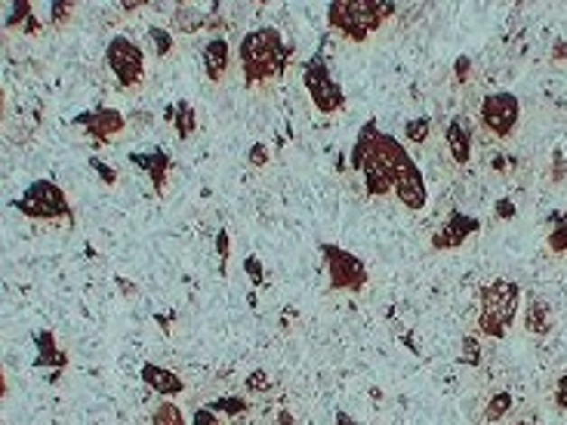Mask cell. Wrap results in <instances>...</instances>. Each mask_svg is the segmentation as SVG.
I'll return each instance as SVG.
<instances>
[{
    "label": "cell",
    "instance_id": "cell-1",
    "mask_svg": "<svg viewBox=\"0 0 567 425\" xmlns=\"http://www.w3.org/2000/svg\"><path fill=\"white\" fill-rule=\"evenodd\" d=\"M237 59H241V74L247 87H263V84H278L287 71L290 62V47L284 43L278 28L263 25L253 28L241 37L237 47Z\"/></svg>",
    "mask_w": 567,
    "mask_h": 425
},
{
    "label": "cell",
    "instance_id": "cell-2",
    "mask_svg": "<svg viewBox=\"0 0 567 425\" xmlns=\"http://www.w3.org/2000/svg\"><path fill=\"white\" fill-rule=\"evenodd\" d=\"M410 163H416L407 154V148L401 145L392 133H379L373 136L367 154H364V163L358 173L364 176V191L370 198H389L395 191V179H398Z\"/></svg>",
    "mask_w": 567,
    "mask_h": 425
},
{
    "label": "cell",
    "instance_id": "cell-3",
    "mask_svg": "<svg viewBox=\"0 0 567 425\" xmlns=\"http://www.w3.org/2000/svg\"><path fill=\"white\" fill-rule=\"evenodd\" d=\"M398 6L395 4H379V0H333L327 6V28L342 34L352 43H364L370 34L389 22Z\"/></svg>",
    "mask_w": 567,
    "mask_h": 425
},
{
    "label": "cell",
    "instance_id": "cell-4",
    "mask_svg": "<svg viewBox=\"0 0 567 425\" xmlns=\"http://www.w3.org/2000/svg\"><path fill=\"white\" fill-rule=\"evenodd\" d=\"M521 305V287L509 278H497L481 287V305H479V330L490 339H506L518 318Z\"/></svg>",
    "mask_w": 567,
    "mask_h": 425
},
{
    "label": "cell",
    "instance_id": "cell-5",
    "mask_svg": "<svg viewBox=\"0 0 567 425\" xmlns=\"http://www.w3.org/2000/svg\"><path fill=\"white\" fill-rule=\"evenodd\" d=\"M16 210L28 219L37 222H62V226H74V210L53 179H34L25 189V195L16 200Z\"/></svg>",
    "mask_w": 567,
    "mask_h": 425
},
{
    "label": "cell",
    "instance_id": "cell-6",
    "mask_svg": "<svg viewBox=\"0 0 567 425\" xmlns=\"http://www.w3.org/2000/svg\"><path fill=\"white\" fill-rule=\"evenodd\" d=\"M302 84H305V93H309L311 106H315L321 115H337V111L346 108V93H342L330 65H327V59L321 53H315L305 62Z\"/></svg>",
    "mask_w": 567,
    "mask_h": 425
},
{
    "label": "cell",
    "instance_id": "cell-7",
    "mask_svg": "<svg viewBox=\"0 0 567 425\" xmlns=\"http://www.w3.org/2000/svg\"><path fill=\"white\" fill-rule=\"evenodd\" d=\"M106 65L115 74L117 89H136L145 80V53L139 50V43L126 34H115L106 47Z\"/></svg>",
    "mask_w": 567,
    "mask_h": 425
},
{
    "label": "cell",
    "instance_id": "cell-8",
    "mask_svg": "<svg viewBox=\"0 0 567 425\" xmlns=\"http://www.w3.org/2000/svg\"><path fill=\"white\" fill-rule=\"evenodd\" d=\"M321 256H324L327 265V278H330V287L339 290V293H361L367 287V265L349 253L339 244H321Z\"/></svg>",
    "mask_w": 567,
    "mask_h": 425
},
{
    "label": "cell",
    "instance_id": "cell-9",
    "mask_svg": "<svg viewBox=\"0 0 567 425\" xmlns=\"http://www.w3.org/2000/svg\"><path fill=\"white\" fill-rule=\"evenodd\" d=\"M521 121V102L515 93H488L481 102V126L497 139H509Z\"/></svg>",
    "mask_w": 567,
    "mask_h": 425
},
{
    "label": "cell",
    "instance_id": "cell-10",
    "mask_svg": "<svg viewBox=\"0 0 567 425\" xmlns=\"http://www.w3.org/2000/svg\"><path fill=\"white\" fill-rule=\"evenodd\" d=\"M74 126H80V130H84L89 139L99 142V145H108V142H115L117 136H124L126 117L124 111L117 108H89L84 115L74 117Z\"/></svg>",
    "mask_w": 567,
    "mask_h": 425
},
{
    "label": "cell",
    "instance_id": "cell-11",
    "mask_svg": "<svg viewBox=\"0 0 567 425\" xmlns=\"http://www.w3.org/2000/svg\"><path fill=\"white\" fill-rule=\"evenodd\" d=\"M481 231V219L479 216H469L462 210H451V216L438 226V231L432 235V247L435 250H457L469 237Z\"/></svg>",
    "mask_w": 567,
    "mask_h": 425
},
{
    "label": "cell",
    "instance_id": "cell-12",
    "mask_svg": "<svg viewBox=\"0 0 567 425\" xmlns=\"http://www.w3.org/2000/svg\"><path fill=\"white\" fill-rule=\"evenodd\" d=\"M395 198L407 207V210L420 213L425 204H429V191H425V179L420 163H410V167L395 179Z\"/></svg>",
    "mask_w": 567,
    "mask_h": 425
},
{
    "label": "cell",
    "instance_id": "cell-13",
    "mask_svg": "<svg viewBox=\"0 0 567 425\" xmlns=\"http://www.w3.org/2000/svg\"><path fill=\"white\" fill-rule=\"evenodd\" d=\"M130 161L152 176L154 191L163 198V191H167V173H170V167H173V158H170L167 152H161V148H154V152H133Z\"/></svg>",
    "mask_w": 567,
    "mask_h": 425
},
{
    "label": "cell",
    "instance_id": "cell-14",
    "mask_svg": "<svg viewBox=\"0 0 567 425\" xmlns=\"http://www.w3.org/2000/svg\"><path fill=\"white\" fill-rule=\"evenodd\" d=\"M444 142H447V152L457 167H466L472 161V130L462 117H451L444 126Z\"/></svg>",
    "mask_w": 567,
    "mask_h": 425
},
{
    "label": "cell",
    "instance_id": "cell-15",
    "mask_svg": "<svg viewBox=\"0 0 567 425\" xmlns=\"http://www.w3.org/2000/svg\"><path fill=\"white\" fill-rule=\"evenodd\" d=\"M142 383L148 385L152 392H158L161 398H179V394L185 392V383L179 379V373L167 370V367H158V364H145L142 367Z\"/></svg>",
    "mask_w": 567,
    "mask_h": 425
},
{
    "label": "cell",
    "instance_id": "cell-16",
    "mask_svg": "<svg viewBox=\"0 0 567 425\" xmlns=\"http://www.w3.org/2000/svg\"><path fill=\"white\" fill-rule=\"evenodd\" d=\"M231 65V47L226 37H210L204 47V74L213 80V84H222Z\"/></svg>",
    "mask_w": 567,
    "mask_h": 425
},
{
    "label": "cell",
    "instance_id": "cell-17",
    "mask_svg": "<svg viewBox=\"0 0 567 425\" xmlns=\"http://www.w3.org/2000/svg\"><path fill=\"white\" fill-rule=\"evenodd\" d=\"M525 330L531 337H549L552 333V305L536 293L525 305Z\"/></svg>",
    "mask_w": 567,
    "mask_h": 425
},
{
    "label": "cell",
    "instance_id": "cell-18",
    "mask_svg": "<svg viewBox=\"0 0 567 425\" xmlns=\"http://www.w3.org/2000/svg\"><path fill=\"white\" fill-rule=\"evenodd\" d=\"M167 117H170V124H173L176 136L182 139V142H189L198 133V111L191 108L189 99H179L176 106H170L167 108Z\"/></svg>",
    "mask_w": 567,
    "mask_h": 425
},
{
    "label": "cell",
    "instance_id": "cell-19",
    "mask_svg": "<svg viewBox=\"0 0 567 425\" xmlns=\"http://www.w3.org/2000/svg\"><path fill=\"white\" fill-rule=\"evenodd\" d=\"M4 28L6 32L37 34L41 32V22L34 19V6L28 4V0H16V4H10V13H6V19H4Z\"/></svg>",
    "mask_w": 567,
    "mask_h": 425
},
{
    "label": "cell",
    "instance_id": "cell-20",
    "mask_svg": "<svg viewBox=\"0 0 567 425\" xmlns=\"http://www.w3.org/2000/svg\"><path fill=\"white\" fill-rule=\"evenodd\" d=\"M37 342V367H56V370H62L65 364H69V357H65V352H59V346H56V337L50 330H41L34 337Z\"/></svg>",
    "mask_w": 567,
    "mask_h": 425
},
{
    "label": "cell",
    "instance_id": "cell-21",
    "mask_svg": "<svg viewBox=\"0 0 567 425\" xmlns=\"http://www.w3.org/2000/svg\"><path fill=\"white\" fill-rule=\"evenodd\" d=\"M376 130H379V124L370 121L361 126V133H358V142L352 145V154H349V163H352V170H361V163H364V154H367V148H370V142H373V136H376Z\"/></svg>",
    "mask_w": 567,
    "mask_h": 425
},
{
    "label": "cell",
    "instance_id": "cell-22",
    "mask_svg": "<svg viewBox=\"0 0 567 425\" xmlns=\"http://www.w3.org/2000/svg\"><path fill=\"white\" fill-rule=\"evenodd\" d=\"M152 425H189L182 416V410H179V404H173V401L163 398L158 407H154L152 413Z\"/></svg>",
    "mask_w": 567,
    "mask_h": 425
},
{
    "label": "cell",
    "instance_id": "cell-23",
    "mask_svg": "<svg viewBox=\"0 0 567 425\" xmlns=\"http://www.w3.org/2000/svg\"><path fill=\"white\" fill-rule=\"evenodd\" d=\"M512 410V394L509 392H497L494 398L488 401V407H484V420L488 422H499L506 413Z\"/></svg>",
    "mask_w": 567,
    "mask_h": 425
},
{
    "label": "cell",
    "instance_id": "cell-24",
    "mask_svg": "<svg viewBox=\"0 0 567 425\" xmlns=\"http://www.w3.org/2000/svg\"><path fill=\"white\" fill-rule=\"evenodd\" d=\"M148 41L154 43V56L163 59V56H170L173 53V32H167V28H161V25H152L148 28Z\"/></svg>",
    "mask_w": 567,
    "mask_h": 425
},
{
    "label": "cell",
    "instance_id": "cell-25",
    "mask_svg": "<svg viewBox=\"0 0 567 425\" xmlns=\"http://www.w3.org/2000/svg\"><path fill=\"white\" fill-rule=\"evenodd\" d=\"M546 244H549L552 253H567V213L555 219V226H552V231H549Z\"/></svg>",
    "mask_w": 567,
    "mask_h": 425
},
{
    "label": "cell",
    "instance_id": "cell-26",
    "mask_svg": "<svg viewBox=\"0 0 567 425\" xmlns=\"http://www.w3.org/2000/svg\"><path fill=\"white\" fill-rule=\"evenodd\" d=\"M210 407L216 410V413H222V416H241V413H247V410H250L247 401H244V398H231V394H228V398H216Z\"/></svg>",
    "mask_w": 567,
    "mask_h": 425
},
{
    "label": "cell",
    "instance_id": "cell-27",
    "mask_svg": "<svg viewBox=\"0 0 567 425\" xmlns=\"http://www.w3.org/2000/svg\"><path fill=\"white\" fill-rule=\"evenodd\" d=\"M429 117H414V121L404 124V139L414 142V145H423L425 139H429Z\"/></svg>",
    "mask_w": 567,
    "mask_h": 425
},
{
    "label": "cell",
    "instance_id": "cell-28",
    "mask_svg": "<svg viewBox=\"0 0 567 425\" xmlns=\"http://www.w3.org/2000/svg\"><path fill=\"white\" fill-rule=\"evenodd\" d=\"M460 361L469 364V367H479V364H481V342H479V337H466V339H462Z\"/></svg>",
    "mask_w": 567,
    "mask_h": 425
},
{
    "label": "cell",
    "instance_id": "cell-29",
    "mask_svg": "<svg viewBox=\"0 0 567 425\" xmlns=\"http://www.w3.org/2000/svg\"><path fill=\"white\" fill-rule=\"evenodd\" d=\"M74 10H78L74 4H62V0H53V4H50V22H53L56 28L65 25V22L74 16Z\"/></svg>",
    "mask_w": 567,
    "mask_h": 425
},
{
    "label": "cell",
    "instance_id": "cell-30",
    "mask_svg": "<svg viewBox=\"0 0 567 425\" xmlns=\"http://www.w3.org/2000/svg\"><path fill=\"white\" fill-rule=\"evenodd\" d=\"M191 425H222V420L210 404H204V407H195V413H191Z\"/></svg>",
    "mask_w": 567,
    "mask_h": 425
},
{
    "label": "cell",
    "instance_id": "cell-31",
    "mask_svg": "<svg viewBox=\"0 0 567 425\" xmlns=\"http://www.w3.org/2000/svg\"><path fill=\"white\" fill-rule=\"evenodd\" d=\"M268 158H272V152H268L265 142H253L250 152H247V163H250V167H265Z\"/></svg>",
    "mask_w": 567,
    "mask_h": 425
},
{
    "label": "cell",
    "instance_id": "cell-32",
    "mask_svg": "<svg viewBox=\"0 0 567 425\" xmlns=\"http://www.w3.org/2000/svg\"><path fill=\"white\" fill-rule=\"evenodd\" d=\"M247 389L256 392V394L272 392V379H268V373L265 370H253L250 376H247Z\"/></svg>",
    "mask_w": 567,
    "mask_h": 425
},
{
    "label": "cell",
    "instance_id": "cell-33",
    "mask_svg": "<svg viewBox=\"0 0 567 425\" xmlns=\"http://www.w3.org/2000/svg\"><path fill=\"white\" fill-rule=\"evenodd\" d=\"M89 167H93L96 173L102 176V182H106V185H115V182H117V170H115V167H108V163L102 161V158H89Z\"/></svg>",
    "mask_w": 567,
    "mask_h": 425
},
{
    "label": "cell",
    "instance_id": "cell-34",
    "mask_svg": "<svg viewBox=\"0 0 567 425\" xmlns=\"http://www.w3.org/2000/svg\"><path fill=\"white\" fill-rule=\"evenodd\" d=\"M228 231H219L216 235V253H219V259H222V274H226V268H228Z\"/></svg>",
    "mask_w": 567,
    "mask_h": 425
},
{
    "label": "cell",
    "instance_id": "cell-35",
    "mask_svg": "<svg viewBox=\"0 0 567 425\" xmlns=\"http://www.w3.org/2000/svg\"><path fill=\"white\" fill-rule=\"evenodd\" d=\"M555 407L558 410H567V373L562 379H558V385H555Z\"/></svg>",
    "mask_w": 567,
    "mask_h": 425
},
{
    "label": "cell",
    "instance_id": "cell-36",
    "mask_svg": "<svg viewBox=\"0 0 567 425\" xmlns=\"http://www.w3.org/2000/svg\"><path fill=\"white\" fill-rule=\"evenodd\" d=\"M244 268H247V272L253 274V281L263 283V265H259V259H256V256H247V259H244Z\"/></svg>",
    "mask_w": 567,
    "mask_h": 425
},
{
    "label": "cell",
    "instance_id": "cell-37",
    "mask_svg": "<svg viewBox=\"0 0 567 425\" xmlns=\"http://www.w3.org/2000/svg\"><path fill=\"white\" fill-rule=\"evenodd\" d=\"M497 216H499V219H512V216H515V207H512V200H509V198H503V200L497 204Z\"/></svg>",
    "mask_w": 567,
    "mask_h": 425
},
{
    "label": "cell",
    "instance_id": "cell-38",
    "mask_svg": "<svg viewBox=\"0 0 567 425\" xmlns=\"http://www.w3.org/2000/svg\"><path fill=\"white\" fill-rule=\"evenodd\" d=\"M552 59H555V62H564L567 59V43L564 41H555V47H552Z\"/></svg>",
    "mask_w": 567,
    "mask_h": 425
},
{
    "label": "cell",
    "instance_id": "cell-39",
    "mask_svg": "<svg viewBox=\"0 0 567 425\" xmlns=\"http://www.w3.org/2000/svg\"><path fill=\"white\" fill-rule=\"evenodd\" d=\"M466 71H469V59H466V56H462V59H460V62H457V78L462 80V78H466Z\"/></svg>",
    "mask_w": 567,
    "mask_h": 425
},
{
    "label": "cell",
    "instance_id": "cell-40",
    "mask_svg": "<svg viewBox=\"0 0 567 425\" xmlns=\"http://www.w3.org/2000/svg\"><path fill=\"white\" fill-rule=\"evenodd\" d=\"M337 425H358L352 416H346V413H337Z\"/></svg>",
    "mask_w": 567,
    "mask_h": 425
},
{
    "label": "cell",
    "instance_id": "cell-41",
    "mask_svg": "<svg viewBox=\"0 0 567 425\" xmlns=\"http://www.w3.org/2000/svg\"><path fill=\"white\" fill-rule=\"evenodd\" d=\"M521 425H527V422H521Z\"/></svg>",
    "mask_w": 567,
    "mask_h": 425
}]
</instances>
